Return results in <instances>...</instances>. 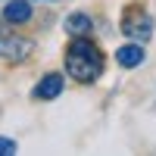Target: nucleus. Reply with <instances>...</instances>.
I'll list each match as a JSON object with an SVG mask.
<instances>
[{
    "mask_svg": "<svg viewBox=\"0 0 156 156\" xmlns=\"http://www.w3.org/2000/svg\"><path fill=\"white\" fill-rule=\"evenodd\" d=\"M31 47L34 44L28 37H22L19 31H3L0 34V56L9 59V62H25L28 53H31Z\"/></svg>",
    "mask_w": 156,
    "mask_h": 156,
    "instance_id": "nucleus-4",
    "label": "nucleus"
},
{
    "mask_svg": "<svg viewBox=\"0 0 156 156\" xmlns=\"http://www.w3.org/2000/svg\"><path fill=\"white\" fill-rule=\"evenodd\" d=\"M119 31L128 37V41L150 44L153 34H156V19H153V12L147 9V3H140V0L125 3L122 12H119Z\"/></svg>",
    "mask_w": 156,
    "mask_h": 156,
    "instance_id": "nucleus-2",
    "label": "nucleus"
},
{
    "mask_svg": "<svg viewBox=\"0 0 156 156\" xmlns=\"http://www.w3.org/2000/svg\"><path fill=\"white\" fill-rule=\"evenodd\" d=\"M94 28H97V22L84 9H75V12H69V16L62 19V31L69 37H87V34H94Z\"/></svg>",
    "mask_w": 156,
    "mask_h": 156,
    "instance_id": "nucleus-7",
    "label": "nucleus"
},
{
    "mask_svg": "<svg viewBox=\"0 0 156 156\" xmlns=\"http://www.w3.org/2000/svg\"><path fill=\"white\" fill-rule=\"evenodd\" d=\"M66 72H44L37 78V84L31 87V100L37 103H53L62 97V90H66Z\"/></svg>",
    "mask_w": 156,
    "mask_h": 156,
    "instance_id": "nucleus-3",
    "label": "nucleus"
},
{
    "mask_svg": "<svg viewBox=\"0 0 156 156\" xmlns=\"http://www.w3.org/2000/svg\"><path fill=\"white\" fill-rule=\"evenodd\" d=\"M12 153H19V144H16L12 137L0 134V156H12Z\"/></svg>",
    "mask_w": 156,
    "mask_h": 156,
    "instance_id": "nucleus-8",
    "label": "nucleus"
},
{
    "mask_svg": "<svg viewBox=\"0 0 156 156\" xmlns=\"http://www.w3.org/2000/svg\"><path fill=\"white\" fill-rule=\"evenodd\" d=\"M112 59H115V66H119V69H125V72L140 69V66L147 62V44H140V41H125V44H119V47H115Z\"/></svg>",
    "mask_w": 156,
    "mask_h": 156,
    "instance_id": "nucleus-5",
    "label": "nucleus"
},
{
    "mask_svg": "<svg viewBox=\"0 0 156 156\" xmlns=\"http://www.w3.org/2000/svg\"><path fill=\"white\" fill-rule=\"evenodd\" d=\"M34 3H37V0H34ZM41 3H53V0H41Z\"/></svg>",
    "mask_w": 156,
    "mask_h": 156,
    "instance_id": "nucleus-9",
    "label": "nucleus"
},
{
    "mask_svg": "<svg viewBox=\"0 0 156 156\" xmlns=\"http://www.w3.org/2000/svg\"><path fill=\"white\" fill-rule=\"evenodd\" d=\"M62 72L75 84H97L103 78V72H106V53L94 41V34L69 37L66 53H62Z\"/></svg>",
    "mask_w": 156,
    "mask_h": 156,
    "instance_id": "nucleus-1",
    "label": "nucleus"
},
{
    "mask_svg": "<svg viewBox=\"0 0 156 156\" xmlns=\"http://www.w3.org/2000/svg\"><path fill=\"white\" fill-rule=\"evenodd\" d=\"M0 19L3 25H12V28H22L34 19V0H6L0 6Z\"/></svg>",
    "mask_w": 156,
    "mask_h": 156,
    "instance_id": "nucleus-6",
    "label": "nucleus"
}]
</instances>
